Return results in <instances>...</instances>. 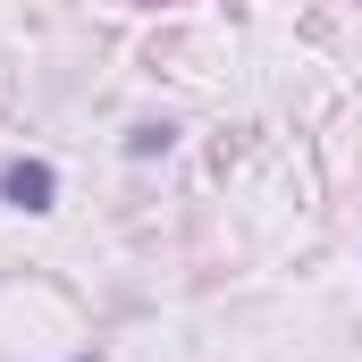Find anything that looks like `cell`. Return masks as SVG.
<instances>
[{
  "label": "cell",
  "instance_id": "6da1fadb",
  "mask_svg": "<svg viewBox=\"0 0 362 362\" xmlns=\"http://www.w3.org/2000/svg\"><path fill=\"white\" fill-rule=\"evenodd\" d=\"M51 194H59L51 160H8L0 169V202H17V211H51Z\"/></svg>",
  "mask_w": 362,
  "mask_h": 362
}]
</instances>
